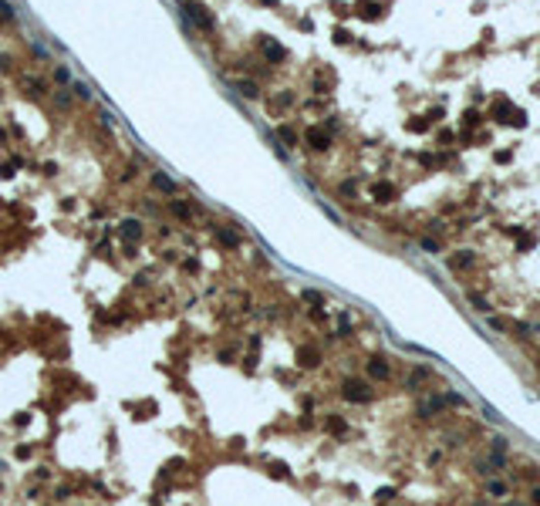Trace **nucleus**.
<instances>
[{
    "label": "nucleus",
    "instance_id": "2",
    "mask_svg": "<svg viewBox=\"0 0 540 506\" xmlns=\"http://www.w3.org/2000/svg\"><path fill=\"white\" fill-rule=\"evenodd\" d=\"M260 47H263V54H267V61H274V65L287 57V51H284V47H280V44H274V41H267V38L260 41Z\"/></svg>",
    "mask_w": 540,
    "mask_h": 506
},
{
    "label": "nucleus",
    "instance_id": "8",
    "mask_svg": "<svg viewBox=\"0 0 540 506\" xmlns=\"http://www.w3.org/2000/svg\"><path fill=\"white\" fill-rule=\"evenodd\" d=\"M392 193H395V189H392L388 182H378V186H375V196L382 199V203H388V196H392Z\"/></svg>",
    "mask_w": 540,
    "mask_h": 506
},
{
    "label": "nucleus",
    "instance_id": "3",
    "mask_svg": "<svg viewBox=\"0 0 540 506\" xmlns=\"http://www.w3.org/2000/svg\"><path fill=\"white\" fill-rule=\"evenodd\" d=\"M345 395H348V398H354V402H365V398H368V392H365L362 382H348L345 385Z\"/></svg>",
    "mask_w": 540,
    "mask_h": 506
},
{
    "label": "nucleus",
    "instance_id": "4",
    "mask_svg": "<svg viewBox=\"0 0 540 506\" xmlns=\"http://www.w3.org/2000/svg\"><path fill=\"white\" fill-rule=\"evenodd\" d=\"M308 142H311V149H327V142H331V139H327L321 129H311L308 132Z\"/></svg>",
    "mask_w": 540,
    "mask_h": 506
},
{
    "label": "nucleus",
    "instance_id": "5",
    "mask_svg": "<svg viewBox=\"0 0 540 506\" xmlns=\"http://www.w3.org/2000/svg\"><path fill=\"white\" fill-rule=\"evenodd\" d=\"M122 233L129 236V240H139V236H142V226L135 223V219H125V223H122Z\"/></svg>",
    "mask_w": 540,
    "mask_h": 506
},
{
    "label": "nucleus",
    "instance_id": "7",
    "mask_svg": "<svg viewBox=\"0 0 540 506\" xmlns=\"http://www.w3.org/2000/svg\"><path fill=\"white\" fill-rule=\"evenodd\" d=\"M240 91H243V98H260V88L253 81H240Z\"/></svg>",
    "mask_w": 540,
    "mask_h": 506
},
{
    "label": "nucleus",
    "instance_id": "6",
    "mask_svg": "<svg viewBox=\"0 0 540 506\" xmlns=\"http://www.w3.org/2000/svg\"><path fill=\"white\" fill-rule=\"evenodd\" d=\"M152 182H156V186L162 189V193H176V186H172V182H169V179L162 176V172H152Z\"/></svg>",
    "mask_w": 540,
    "mask_h": 506
},
{
    "label": "nucleus",
    "instance_id": "1",
    "mask_svg": "<svg viewBox=\"0 0 540 506\" xmlns=\"http://www.w3.org/2000/svg\"><path fill=\"white\" fill-rule=\"evenodd\" d=\"M186 14H189V17H193V20H196V24H199L203 30H209V27H213V17L206 14V7H203V4H186Z\"/></svg>",
    "mask_w": 540,
    "mask_h": 506
},
{
    "label": "nucleus",
    "instance_id": "10",
    "mask_svg": "<svg viewBox=\"0 0 540 506\" xmlns=\"http://www.w3.org/2000/svg\"><path fill=\"white\" fill-rule=\"evenodd\" d=\"M280 142H287V145H294V132H290V129H280Z\"/></svg>",
    "mask_w": 540,
    "mask_h": 506
},
{
    "label": "nucleus",
    "instance_id": "9",
    "mask_svg": "<svg viewBox=\"0 0 540 506\" xmlns=\"http://www.w3.org/2000/svg\"><path fill=\"white\" fill-rule=\"evenodd\" d=\"M372 375H375V378H385V375H388V368H385V365H378V361H375V365H372Z\"/></svg>",
    "mask_w": 540,
    "mask_h": 506
}]
</instances>
